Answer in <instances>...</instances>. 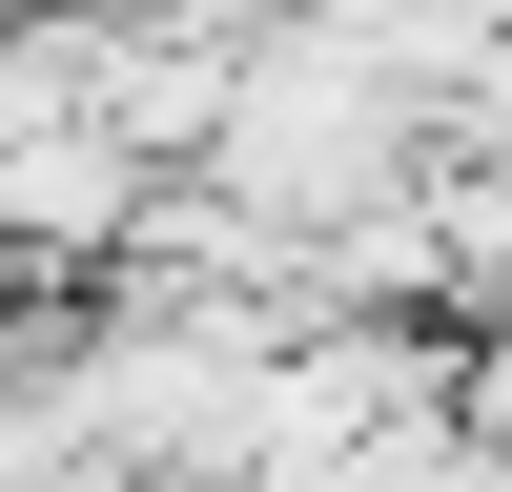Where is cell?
Segmentation results:
<instances>
[{"label":"cell","mask_w":512,"mask_h":492,"mask_svg":"<svg viewBox=\"0 0 512 492\" xmlns=\"http://www.w3.org/2000/svg\"><path fill=\"white\" fill-rule=\"evenodd\" d=\"M431 308L512 328V164L492 144H431Z\"/></svg>","instance_id":"obj_2"},{"label":"cell","mask_w":512,"mask_h":492,"mask_svg":"<svg viewBox=\"0 0 512 492\" xmlns=\"http://www.w3.org/2000/svg\"><path fill=\"white\" fill-rule=\"evenodd\" d=\"M451 431L512 472V328H451Z\"/></svg>","instance_id":"obj_3"},{"label":"cell","mask_w":512,"mask_h":492,"mask_svg":"<svg viewBox=\"0 0 512 492\" xmlns=\"http://www.w3.org/2000/svg\"><path fill=\"white\" fill-rule=\"evenodd\" d=\"M185 164H205L226 205H267L287 246H308V226H349V205L431 185V123H410V82L369 62L349 21H267V41L226 62V123H205Z\"/></svg>","instance_id":"obj_1"}]
</instances>
